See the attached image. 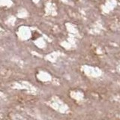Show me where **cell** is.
<instances>
[{"label":"cell","mask_w":120,"mask_h":120,"mask_svg":"<svg viewBox=\"0 0 120 120\" xmlns=\"http://www.w3.org/2000/svg\"><path fill=\"white\" fill-rule=\"evenodd\" d=\"M40 36H41V35L36 31H34L32 32V40H33V41L38 39Z\"/></svg>","instance_id":"6da1fadb"}]
</instances>
